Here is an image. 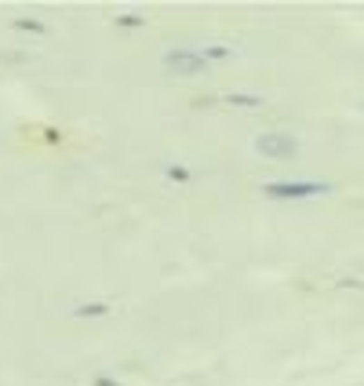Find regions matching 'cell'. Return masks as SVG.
<instances>
[{"label":"cell","mask_w":364,"mask_h":386,"mask_svg":"<svg viewBox=\"0 0 364 386\" xmlns=\"http://www.w3.org/2000/svg\"><path fill=\"white\" fill-rule=\"evenodd\" d=\"M262 193L270 201H299V197H310V193H321V190L310 183H266Z\"/></svg>","instance_id":"3957f363"},{"label":"cell","mask_w":364,"mask_h":386,"mask_svg":"<svg viewBox=\"0 0 364 386\" xmlns=\"http://www.w3.org/2000/svg\"><path fill=\"white\" fill-rule=\"evenodd\" d=\"M11 26H15V29H22V33H47V26L37 22V19H15Z\"/></svg>","instance_id":"ba28073f"},{"label":"cell","mask_w":364,"mask_h":386,"mask_svg":"<svg viewBox=\"0 0 364 386\" xmlns=\"http://www.w3.org/2000/svg\"><path fill=\"white\" fill-rule=\"evenodd\" d=\"M251 153L262 160H292L299 153V139L292 132H255L251 135Z\"/></svg>","instance_id":"7a4b0ae2"},{"label":"cell","mask_w":364,"mask_h":386,"mask_svg":"<svg viewBox=\"0 0 364 386\" xmlns=\"http://www.w3.org/2000/svg\"><path fill=\"white\" fill-rule=\"evenodd\" d=\"M73 314H77V317H106L109 307H106V302H84V307H77Z\"/></svg>","instance_id":"8992f818"},{"label":"cell","mask_w":364,"mask_h":386,"mask_svg":"<svg viewBox=\"0 0 364 386\" xmlns=\"http://www.w3.org/2000/svg\"><path fill=\"white\" fill-rule=\"evenodd\" d=\"M161 70H164L168 77H182V80H197V77L215 73V66L204 59L200 47H189V44L161 47Z\"/></svg>","instance_id":"6da1fadb"},{"label":"cell","mask_w":364,"mask_h":386,"mask_svg":"<svg viewBox=\"0 0 364 386\" xmlns=\"http://www.w3.org/2000/svg\"><path fill=\"white\" fill-rule=\"evenodd\" d=\"M226 102L230 106H241V109H259L262 106V95H255V91H230Z\"/></svg>","instance_id":"5b68a950"},{"label":"cell","mask_w":364,"mask_h":386,"mask_svg":"<svg viewBox=\"0 0 364 386\" xmlns=\"http://www.w3.org/2000/svg\"><path fill=\"white\" fill-rule=\"evenodd\" d=\"M164 175H168L171 183H189V179H193V171L182 168V164H168V168H164Z\"/></svg>","instance_id":"52a82bcc"},{"label":"cell","mask_w":364,"mask_h":386,"mask_svg":"<svg viewBox=\"0 0 364 386\" xmlns=\"http://www.w3.org/2000/svg\"><path fill=\"white\" fill-rule=\"evenodd\" d=\"M142 22H146V19H139V15H120V19H117V26H124V29H139Z\"/></svg>","instance_id":"9c48e42d"},{"label":"cell","mask_w":364,"mask_h":386,"mask_svg":"<svg viewBox=\"0 0 364 386\" xmlns=\"http://www.w3.org/2000/svg\"><path fill=\"white\" fill-rule=\"evenodd\" d=\"M200 52H204V59H208L215 70L223 66V62H233V59H237V47H230V44H204Z\"/></svg>","instance_id":"277c9868"}]
</instances>
